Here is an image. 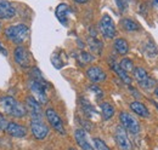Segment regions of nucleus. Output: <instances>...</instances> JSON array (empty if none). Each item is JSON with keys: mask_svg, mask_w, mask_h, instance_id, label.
<instances>
[{"mask_svg": "<svg viewBox=\"0 0 158 150\" xmlns=\"http://www.w3.org/2000/svg\"><path fill=\"white\" fill-rule=\"evenodd\" d=\"M0 108L6 115L16 119H22L27 114L24 105L11 96H5L0 98Z\"/></svg>", "mask_w": 158, "mask_h": 150, "instance_id": "1", "label": "nucleus"}, {"mask_svg": "<svg viewBox=\"0 0 158 150\" xmlns=\"http://www.w3.org/2000/svg\"><path fill=\"white\" fill-rule=\"evenodd\" d=\"M5 37L11 42L21 45L29 37V28L27 24H23V23L10 26L5 29Z\"/></svg>", "mask_w": 158, "mask_h": 150, "instance_id": "2", "label": "nucleus"}, {"mask_svg": "<svg viewBox=\"0 0 158 150\" xmlns=\"http://www.w3.org/2000/svg\"><path fill=\"white\" fill-rule=\"evenodd\" d=\"M49 85L48 84H43L40 81L31 79L28 81V87L31 90V92L33 93V97L39 102L40 104H46L48 103V94H46V87Z\"/></svg>", "mask_w": 158, "mask_h": 150, "instance_id": "3", "label": "nucleus"}, {"mask_svg": "<svg viewBox=\"0 0 158 150\" xmlns=\"http://www.w3.org/2000/svg\"><path fill=\"white\" fill-rule=\"evenodd\" d=\"M119 121H120V126L127 132H129V133H131L134 136L139 134L140 124L131 114H129L127 112H122L119 114Z\"/></svg>", "mask_w": 158, "mask_h": 150, "instance_id": "4", "label": "nucleus"}, {"mask_svg": "<svg viewBox=\"0 0 158 150\" xmlns=\"http://www.w3.org/2000/svg\"><path fill=\"white\" fill-rule=\"evenodd\" d=\"M29 128H31L32 136L38 140L45 139L50 133V128L41 119H31Z\"/></svg>", "mask_w": 158, "mask_h": 150, "instance_id": "5", "label": "nucleus"}, {"mask_svg": "<svg viewBox=\"0 0 158 150\" xmlns=\"http://www.w3.org/2000/svg\"><path fill=\"white\" fill-rule=\"evenodd\" d=\"M45 116H46V120L50 124V126L55 130V131L64 136L66 134V128H64V125H63V121L62 119L60 117V115L57 114V112L52 108H48L45 110Z\"/></svg>", "mask_w": 158, "mask_h": 150, "instance_id": "6", "label": "nucleus"}, {"mask_svg": "<svg viewBox=\"0 0 158 150\" xmlns=\"http://www.w3.org/2000/svg\"><path fill=\"white\" fill-rule=\"evenodd\" d=\"M99 28L101 34L106 39H113L117 34L116 24H114L113 19L111 18V16H108V15H103L102 18L100 19Z\"/></svg>", "mask_w": 158, "mask_h": 150, "instance_id": "7", "label": "nucleus"}, {"mask_svg": "<svg viewBox=\"0 0 158 150\" xmlns=\"http://www.w3.org/2000/svg\"><path fill=\"white\" fill-rule=\"evenodd\" d=\"M24 108L26 112L31 115L32 119H41L43 117V109H41V104L33 97V96H28L24 101Z\"/></svg>", "mask_w": 158, "mask_h": 150, "instance_id": "8", "label": "nucleus"}, {"mask_svg": "<svg viewBox=\"0 0 158 150\" xmlns=\"http://www.w3.org/2000/svg\"><path fill=\"white\" fill-rule=\"evenodd\" d=\"M114 140L120 150H133V144L128 137V132L122 126H117L114 130Z\"/></svg>", "mask_w": 158, "mask_h": 150, "instance_id": "9", "label": "nucleus"}, {"mask_svg": "<svg viewBox=\"0 0 158 150\" xmlns=\"http://www.w3.org/2000/svg\"><path fill=\"white\" fill-rule=\"evenodd\" d=\"M14 58L16 61V63L21 65L22 68H28L31 65V55L28 52V50L23 46H17L14 51Z\"/></svg>", "mask_w": 158, "mask_h": 150, "instance_id": "10", "label": "nucleus"}, {"mask_svg": "<svg viewBox=\"0 0 158 150\" xmlns=\"http://www.w3.org/2000/svg\"><path fill=\"white\" fill-rule=\"evenodd\" d=\"M5 132H6L9 136L15 137V138H23V137H26L27 133H28L26 126L20 125V124H17V122H14V121H9Z\"/></svg>", "mask_w": 158, "mask_h": 150, "instance_id": "11", "label": "nucleus"}, {"mask_svg": "<svg viewBox=\"0 0 158 150\" xmlns=\"http://www.w3.org/2000/svg\"><path fill=\"white\" fill-rule=\"evenodd\" d=\"M74 139H76V143L78 144V147L81 150H94L91 143L88 139L86 132L83 128H77L74 131Z\"/></svg>", "mask_w": 158, "mask_h": 150, "instance_id": "12", "label": "nucleus"}, {"mask_svg": "<svg viewBox=\"0 0 158 150\" xmlns=\"http://www.w3.org/2000/svg\"><path fill=\"white\" fill-rule=\"evenodd\" d=\"M16 15L15 6L7 0H0V19L14 18Z\"/></svg>", "mask_w": 158, "mask_h": 150, "instance_id": "13", "label": "nucleus"}, {"mask_svg": "<svg viewBox=\"0 0 158 150\" xmlns=\"http://www.w3.org/2000/svg\"><path fill=\"white\" fill-rule=\"evenodd\" d=\"M86 76L93 82H102L107 77V75L103 72V69L98 67V65H93V67L88 68L86 69Z\"/></svg>", "mask_w": 158, "mask_h": 150, "instance_id": "14", "label": "nucleus"}, {"mask_svg": "<svg viewBox=\"0 0 158 150\" xmlns=\"http://www.w3.org/2000/svg\"><path fill=\"white\" fill-rule=\"evenodd\" d=\"M69 12H71L69 5L62 2V4H60L59 6L56 7L55 15H56V18L59 19L63 26H67V23H68V14Z\"/></svg>", "mask_w": 158, "mask_h": 150, "instance_id": "15", "label": "nucleus"}, {"mask_svg": "<svg viewBox=\"0 0 158 150\" xmlns=\"http://www.w3.org/2000/svg\"><path fill=\"white\" fill-rule=\"evenodd\" d=\"M129 107H130V109L135 112L136 115L141 116V117H148V116H150V112H148L147 107H146L143 103L139 102V101H134V102H131Z\"/></svg>", "mask_w": 158, "mask_h": 150, "instance_id": "16", "label": "nucleus"}, {"mask_svg": "<svg viewBox=\"0 0 158 150\" xmlns=\"http://www.w3.org/2000/svg\"><path fill=\"white\" fill-rule=\"evenodd\" d=\"M111 68H112V70L116 73V74L118 75L119 77H120V80L124 82V84H127V85H130L131 84V77L129 76V74L127 73V72H124L120 67H119L118 63H116V62H112L111 64Z\"/></svg>", "mask_w": 158, "mask_h": 150, "instance_id": "17", "label": "nucleus"}, {"mask_svg": "<svg viewBox=\"0 0 158 150\" xmlns=\"http://www.w3.org/2000/svg\"><path fill=\"white\" fill-rule=\"evenodd\" d=\"M113 45H114L116 51L118 52L119 55H122V56H125V55L129 52V44H128V41H127L125 39H123V38L116 39V41H114Z\"/></svg>", "mask_w": 158, "mask_h": 150, "instance_id": "18", "label": "nucleus"}, {"mask_svg": "<svg viewBox=\"0 0 158 150\" xmlns=\"http://www.w3.org/2000/svg\"><path fill=\"white\" fill-rule=\"evenodd\" d=\"M101 114H102V117L105 120H110L111 117H113V115H114L113 105L111 103H108V102L101 103Z\"/></svg>", "mask_w": 158, "mask_h": 150, "instance_id": "19", "label": "nucleus"}, {"mask_svg": "<svg viewBox=\"0 0 158 150\" xmlns=\"http://www.w3.org/2000/svg\"><path fill=\"white\" fill-rule=\"evenodd\" d=\"M120 26L123 27V29L128 30V32H135L140 29V26H139L138 22L133 21L130 18H123L120 21Z\"/></svg>", "mask_w": 158, "mask_h": 150, "instance_id": "20", "label": "nucleus"}, {"mask_svg": "<svg viewBox=\"0 0 158 150\" xmlns=\"http://www.w3.org/2000/svg\"><path fill=\"white\" fill-rule=\"evenodd\" d=\"M133 74H134V77H135V80L138 81V84H142V82H145L150 76H148V73L143 69V68H141V67H136V68H134V70H133Z\"/></svg>", "mask_w": 158, "mask_h": 150, "instance_id": "21", "label": "nucleus"}, {"mask_svg": "<svg viewBox=\"0 0 158 150\" xmlns=\"http://www.w3.org/2000/svg\"><path fill=\"white\" fill-rule=\"evenodd\" d=\"M119 67L124 70V72H127V73H129V72H133L134 70V63H133V61L130 59V58H123L120 62L118 63Z\"/></svg>", "mask_w": 158, "mask_h": 150, "instance_id": "22", "label": "nucleus"}, {"mask_svg": "<svg viewBox=\"0 0 158 150\" xmlns=\"http://www.w3.org/2000/svg\"><path fill=\"white\" fill-rule=\"evenodd\" d=\"M93 148H94V150H111L110 147L101 138H98V137H95L93 139Z\"/></svg>", "mask_w": 158, "mask_h": 150, "instance_id": "23", "label": "nucleus"}, {"mask_svg": "<svg viewBox=\"0 0 158 150\" xmlns=\"http://www.w3.org/2000/svg\"><path fill=\"white\" fill-rule=\"evenodd\" d=\"M89 45H90V47H91V50L94 51V52H96V53H100L101 52V50H102V44L100 42L98 39H95V38H90L89 39Z\"/></svg>", "mask_w": 158, "mask_h": 150, "instance_id": "24", "label": "nucleus"}, {"mask_svg": "<svg viewBox=\"0 0 158 150\" xmlns=\"http://www.w3.org/2000/svg\"><path fill=\"white\" fill-rule=\"evenodd\" d=\"M145 49H146V53H147V56L148 57L157 56V47H156V45H155L152 41H150L148 44H146Z\"/></svg>", "mask_w": 158, "mask_h": 150, "instance_id": "25", "label": "nucleus"}, {"mask_svg": "<svg viewBox=\"0 0 158 150\" xmlns=\"http://www.w3.org/2000/svg\"><path fill=\"white\" fill-rule=\"evenodd\" d=\"M79 61H80V63H83V64L90 63V62L94 61V56L90 55V53H88V52H81V53L79 55Z\"/></svg>", "mask_w": 158, "mask_h": 150, "instance_id": "26", "label": "nucleus"}, {"mask_svg": "<svg viewBox=\"0 0 158 150\" xmlns=\"http://www.w3.org/2000/svg\"><path fill=\"white\" fill-rule=\"evenodd\" d=\"M140 86H141L142 89H145V90H151V89H153V87L156 86V80L152 79V77H148L145 82L140 84Z\"/></svg>", "mask_w": 158, "mask_h": 150, "instance_id": "27", "label": "nucleus"}, {"mask_svg": "<svg viewBox=\"0 0 158 150\" xmlns=\"http://www.w3.org/2000/svg\"><path fill=\"white\" fill-rule=\"evenodd\" d=\"M129 1H130V0H116V4H117L119 10H120L122 12H124V11L128 9Z\"/></svg>", "mask_w": 158, "mask_h": 150, "instance_id": "28", "label": "nucleus"}, {"mask_svg": "<svg viewBox=\"0 0 158 150\" xmlns=\"http://www.w3.org/2000/svg\"><path fill=\"white\" fill-rule=\"evenodd\" d=\"M7 124H9L7 119L0 112V131H5L6 127H7Z\"/></svg>", "mask_w": 158, "mask_h": 150, "instance_id": "29", "label": "nucleus"}, {"mask_svg": "<svg viewBox=\"0 0 158 150\" xmlns=\"http://www.w3.org/2000/svg\"><path fill=\"white\" fill-rule=\"evenodd\" d=\"M0 53H2V55H5V56L7 55V51H6V49L2 46V44H1V42H0Z\"/></svg>", "mask_w": 158, "mask_h": 150, "instance_id": "30", "label": "nucleus"}, {"mask_svg": "<svg viewBox=\"0 0 158 150\" xmlns=\"http://www.w3.org/2000/svg\"><path fill=\"white\" fill-rule=\"evenodd\" d=\"M76 2H78V4H85V2H88L89 0H74Z\"/></svg>", "mask_w": 158, "mask_h": 150, "instance_id": "31", "label": "nucleus"}, {"mask_svg": "<svg viewBox=\"0 0 158 150\" xmlns=\"http://www.w3.org/2000/svg\"><path fill=\"white\" fill-rule=\"evenodd\" d=\"M152 4H153V6L158 9V0H152Z\"/></svg>", "mask_w": 158, "mask_h": 150, "instance_id": "32", "label": "nucleus"}, {"mask_svg": "<svg viewBox=\"0 0 158 150\" xmlns=\"http://www.w3.org/2000/svg\"><path fill=\"white\" fill-rule=\"evenodd\" d=\"M155 94H156V97L158 98V87H156V90H155Z\"/></svg>", "mask_w": 158, "mask_h": 150, "instance_id": "33", "label": "nucleus"}, {"mask_svg": "<svg viewBox=\"0 0 158 150\" xmlns=\"http://www.w3.org/2000/svg\"><path fill=\"white\" fill-rule=\"evenodd\" d=\"M68 150H76V149H73V148H69Z\"/></svg>", "mask_w": 158, "mask_h": 150, "instance_id": "34", "label": "nucleus"}, {"mask_svg": "<svg viewBox=\"0 0 158 150\" xmlns=\"http://www.w3.org/2000/svg\"><path fill=\"white\" fill-rule=\"evenodd\" d=\"M0 29H1V23H0Z\"/></svg>", "mask_w": 158, "mask_h": 150, "instance_id": "35", "label": "nucleus"}]
</instances>
